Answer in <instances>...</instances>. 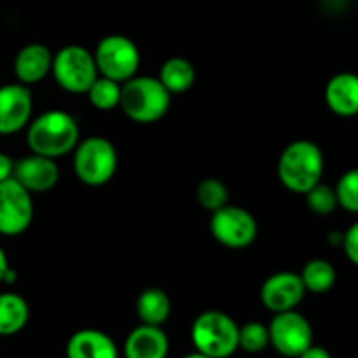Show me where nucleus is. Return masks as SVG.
Masks as SVG:
<instances>
[{"mask_svg":"<svg viewBox=\"0 0 358 358\" xmlns=\"http://www.w3.org/2000/svg\"><path fill=\"white\" fill-rule=\"evenodd\" d=\"M170 341L157 325H138L124 341V358H166Z\"/></svg>","mask_w":358,"mask_h":358,"instance_id":"nucleus-15","label":"nucleus"},{"mask_svg":"<svg viewBox=\"0 0 358 358\" xmlns=\"http://www.w3.org/2000/svg\"><path fill=\"white\" fill-rule=\"evenodd\" d=\"M184 358H212V357H206V355H201V353H191V355H187V357H184Z\"/></svg>","mask_w":358,"mask_h":358,"instance_id":"nucleus-31","label":"nucleus"},{"mask_svg":"<svg viewBox=\"0 0 358 358\" xmlns=\"http://www.w3.org/2000/svg\"><path fill=\"white\" fill-rule=\"evenodd\" d=\"M304 196H306L310 210L313 213H317V215H329V213H332L338 208V198H336L334 189L322 184V182H318Z\"/></svg>","mask_w":358,"mask_h":358,"instance_id":"nucleus-26","label":"nucleus"},{"mask_svg":"<svg viewBox=\"0 0 358 358\" xmlns=\"http://www.w3.org/2000/svg\"><path fill=\"white\" fill-rule=\"evenodd\" d=\"M306 289L297 273L280 271L269 276L261 287V301L273 313L296 310L303 303Z\"/></svg>","mask_w":358,"mask_h":358,"instance_id":"nucleus-12","label":"nucleus"},{"mask_svg":"<svg viewBox=\"0 0 358 358\" xmlns=\"http://www.w3.org/2000/svg\"><path fill=\"white\" fill-rule=\"evenodd\" d=\"M14 171V159L6 152H0V182L7 180L13 177Z\"/></svg>","mask_w":358,"mask_h":358,"instance_id":"nucleus-28","label":"nucleus"},{"mask_svg":"<svg viewBox=\"0 0 358 358\" xmlns=\"http://www.w3.org/2000/svg\"><path fill=\"white\" fill-rule=\"evenodd\" d=\"M136 315L145 325H161L170 318L171 301L170 296L159 287H149L136 299Z\"/></svg>","mask_w":358,"mask_h":358,"instance_id":"nucleus-19","label":"nucleus"},{"mask_svg":"<svg viewBox=\"0 0 358 358\" xmlns=\"http://www.w3.org/2000/svg\"><path fill=\"white\" fill-rule=\"evenodd\" d=\"M196 196H198V203L201 205V208H205L210 213L226 206L229 201V192H227L226 184L220 182L219 178H203L199 182Z\"/></svg>","mask_w":358,"mask_h":358,"instance_id":"nucleus-23","label":"nucleus"},{"mask_svg":"<svg viewBox=\"0 0 358 358\" xmlns=\"http://www.w3.org/2000/svg\"><path fill=\"white\" fill-rule=\"evenodd\" d=\"M341 247L352 264H358V224H352L341 236Z\"/></svg>","mask_w":358,"mask_h":358,"instance_id":"nucleus-27","label":"nucleus"},{"mask_svg":"<svg viewBox=\"0 0 358 358\" xmlns=\"http://www.w3.org/2000/svg\"><path fill=\"white\" fill-rule=\"evenodd\" d=\"M80 129L76 117L65 110H48L28 122L27 143L31 154L58 157L73 152L79 143Z\"/></svg>","mask_w":358,"mask_h":358,"instance_id":"nucleus-1","label":"nucleus"},{"mask_svg":"<svg viewBox=\"0 0 358 358\" xmlns=\"http://www.w3.org/2000/svg\"><path fill=\"white\" fill-rule=\"evenodd\" d=\"M34 98L30 87L13 83L0 86V135H14L31 121Z\"/></svg>","mask_w":358,"mask_h":358,"instance_id":"nucleus-11","label":"nucleus"},{"mask_svg":"<svg viewBox=\"0 0 358 358\" xmlns=\"http://www.w3.org/2000/svg\"><path fill=\"white\" fill-rule=\"evenodd\" d=\"M210 233L224 247L241 250L254 243L259 226L255 217L248 210L227 203L226 206L212 213Z\"/></svg>","mask_w":358,"mask_h":358,"instance_id":"nucleus-8","label":"nucleus"},{"mask_svg":"<svg viewBox=\"0 0 358 358\" xmlns=\"http://www.w3.org/2000/svg\"><path fill=\"white\" fill-rule=\"evenodd\" d=\"M338 206L345 208L346 212H358V171L350 170L341 175L338 185L334 187Z\"/></svg>","mask_w":358,"mask_h":358,"instance_id":"nucleus-25","label":"nucleus"},{"mask_svg":"<svg viewBox=\"0 0 358 358\" xmlns=\"http://www.w3.org/2000/svg\"><path fill=\"white\" fill-rule=\"evenodd\" d=\"M159 83L166 87L170 94H180L191 90L196 80V70L189 59L175 56V58L166 59L161 65L159 70Z\"/></svg>","mask_w":358,"mask_h":358,"instance_id":"nucleus-20","label":"nucleus"},{"mask_svg":"<svg viewBox=\"0 0 358 358\" xmlns=\"http://www.w3.org/2000/svg\"><path fill=\"white\" fill-rule=\"evenodd\" d=\"M9 259H7V254L3 252V248L0 247V283L3 282V276H6L7 269H9Z\"/></svg>","mask_w":358,"mask_h":358,"instance_id":"nucleus-30","label":"nucleus"},{"mask_svg":"<svg viewBox=\"0 0 358 358\" xmlns=\"http://www.w3.org/2000/svg\"><path fill=\"white\" fill-rule=\"evenodd\" d=\"M31 194L13 177L0 182V234L20 236L34 220Z\"/></svg>","mask_w":358,"mask_h":358,"instance_id":"nucleus-10","label":"nucleus"},{"mask_svg":"<svg viewBox=\"0 0 358 358\" xmlns=\"http://www.w3.org/2000/svg\"><path fill=\"white\" fill-rule=\"evenodd\" d=\"M297 358H332L331 352L329 350H325L324 346H315L311 345L310 348L304 350L303 353H301Z\"/></svg>","mask_w":358,"mask_h":358,"instance_id":"nucleus-29","label":"nucleus"},{"mask_svg":"<svg viewBox=\"0 0 358 358\" xmlns=\"http://www.w3.org/2000/svg\"><path fill=\"white\" fill-rule=\"evenodd\" d=\"M86 94L90 98L91 105L98 110H114V108L119 107V100H121V84L107 79V77L98 76V79L91 84Z\"/></svg>","mask_w":358,"mask_h":358,"instance_id":"nucleus-22","label":"nucleus"},{"mask_svg":"<svg viewBox=\"0 0 358 358\" xmlns=\"http://www.w3.org/2000/svg\"><path fill=\"white\" fill-rule=\"evenodd\" d=\"M98 73L122 84L136 76L140 66V51L131 38L124 35H107L93 52Z\"/></svg>","mask_w":358,"mask_h":358,"instance_id":"nucleus-7","label":"nucleus"},{"mask_svg":"<svg viewBox=\"0 0 358 358\" xmlns=\"http://www.w3.org/2000/svg\"><path fill=\"white\" fill-rule=\"evenodd\" d=\"M119 157L114 143L103 136L79 140L73 149V171L83 184L100 187L108 184L117 171Z\"/></svg>","mask_w":358,"mask_h":358,"instance_id":"nucleus-5","label":"nucleus"},{"mask_svg":"<svg viewBox=\"0 0 358 358\" xmlns=\"http://www.w3.org/2000/svg\"><path fill=\"white\" fill-rule=\"evenodd\" d=\"M325 103L329 110L341 117H352L358 112V77L352 72H341L325 86Z\"/></svg>","mask_w":358,"mask_h":358,"instance_id":"nucleus-16","label":"nucleus"},{"mask_svg":"<svg viewBox=\"0 0 358 358\" xmlns=\"http://www.w3.org/2000/svg\"><path fill=\"white\" fill-rule=\"evenodd\" d=\"M240 325L227 313L217 310L198 315L191 327V339L196 352L212 358H229L238 350Z\"/></svg>","mask_w":358,"mask_h":358,"instance_id":"nucleus-4","label":"nucleus"},{"mask_svg":"<svg viewBox=\"0 0 358 358\" xmlns=\"http://www.w3.org/2000/svg\"><path fill=\"white\" fill-rule=\"evenodd\" d=\"M269 346L268 325L261 322H247L238 327V348L247 353H261Z\"/></svg>","mask_w":358,"mask_h":358,"instance_id":"nucleus-24","label":"nucleus"},{"mask_svg":"<svg viewBox=\"0 0 358 358\" xmlns=\"http://www.w3.org/2000/svg\"><path fill=\"white\" fill-rule=\"evenodd\" d=\"M299 276L303 280L306 292L311 294L329 292V290H332L336 278H338L334 266L325 259H311L310 262H306Z\"/></svg>","mask_w":358,"mask_h":358,"instance_id":"nucleus-21","label":"nucleus"},{"mask_svg":"<svg viewBox=\"0 0 358 358\" xmlns=\"http://www.w3.org/2000/svg\"><path fill=\"white\" fill-rule=\"evenodd\" d=\"M269 345L282 357L297 358L313 345V329L304 315L296 310L275 313L268 325Z\"/></svg>","mask_w":358,"mask_h":358,"instance_id":"nucleus-9","label":"nucleus"},{"mask_svg":"<svg viewBox=\"0 0 358 358\" xmlns=\"http://www.w3.org/2000/svg\"><path fill=\"white\" fill-rule=\"evenodd\" d=\"M51 65L52 55L48 45L34 42L17 51L14 58V76L17 83L30 87L44 80L51 73Z\"/></svg>","mask_w":358,"mask_h":358,"instance_id":"nucleus-14","label":"nucleus"},{"mask_svg":"<svg viewBox=\"0 0 358 358\" xmlns=\"http://www.w3.org/2000/svg\"><path fill=\"white\" fill-rule=\"evenodd\" d=\"M30 318L27 299L16 292L0 294V336H14L23 331Z\"/></svg>","mask_w":358,"mask_h":358,"instance_id":"nucleus-18","label":"nucleus"},{"mask_svg":"<svg viewBox=\"0 0 358 358\" xmlns=\"http://www.w3.org/2000/svg\"><path fill=\"white\" fill-rule=\"evenodd\" d=\"M324 154L311 140H296L283 149L278 159L280 182L296 194H306L322 180Z\"/></svg>","mask_w":358,"mask_h":358,"instance_id":"nucleus-3","label":"nucleus"},{"mask_svg":"<svg viewBox=\"0 0 358 358\" xmlns=\"http://www.w3.org/2000/svg\"><path fill=\"white\" fill-rule=\"evenodd\" d=\"M51 73L62 90L73 94H86L98 79L93 52L83 45H65L52 55Z\"/></svg>","mask_w":358,"mask_h":358,"instance_id":"nucleus-6","label":"nucleus"},{"mask_svg":"<svg viewBox=\"0 0 358 358\" xmlns=\"http://www.w3.org/2000/svg\"><path fill=\"white\" fill-rule=\"evenodd\" d=\"M13 178L20 182L30 194H42L51 191L58 184L59 168L56 159L31 154L23 159L14 161Z\"/></svg>","mask_w":358,"mask_h":358,"instance_id":"nucleus-13","label":"nucleus"},{"mask_svg":"<svg viewBox=\"0 0 358 358\" xmlns=\"http://www.w3.org/2000/svg\"><path fill=\"white\" fill-rule=\"evenodd\" d=\"M171 94L157 77H131L121 84L119 107L128 119L138 124H152L170 110Z\"/></svg>","mask_w":358,"mask_h":358,"instance_id":"nucleus-2","label":"nucleus"},{"mask_svg":"<svg viewBox=\"0 0 358 358\" xmlns=\"http://www.w3.org/2000/svg\"><path fill=\"white\" fill-rule=\"evenodd\" d=\"M66 358H119V352L108 334L96 329H83L66 343Z\"/></svg>","mask_w":358,"mask_h":358,"instance_id":"nucleus-17","label":"nucleus"}]
</instances>
